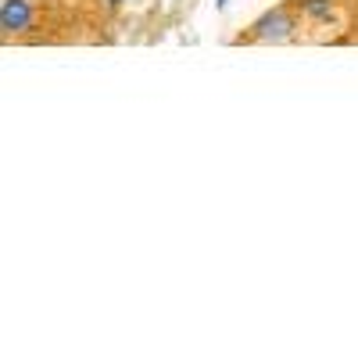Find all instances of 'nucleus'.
<instances>
[{"mask_svg": "<svg viewBox=\"0 0 358 358\" xmlns=\"http://www.w3.org/2000/svg\"><path fill=\"white\" fill-rule=\"evenodd\" d=\"M219 8H226V0H219Z\"/></svg>", "mask_w": 358, "mask_h": 358, "instance_id": "39448f33", "label": "nucleus"}, {"mask_svg": "<svg viewBox=\"0 0 358 358\" xmlns=\"http://www.w3.org/2000/svg\"><path fill=\"white\" fill-rule=\"evenodd\" d=\"M294 29H297L294 15H290L287 8H276V11H265V15L255 22V36H258L262 43H283V40L294 36Z\"/></svg>", "mask_w": 358, "mask_h": 358, "instance_id": "f257e3e1", "label": "nucleus"}, {"mask_svg": "<svg viewBox=\"0 0 358 358\" xmlns=\"http://www.w3.org/2000/svg\"><path fill=\"white\" fill-rule=\"evenodd\" d=\"M33 25V4L29 0H4L0 4V29L11 36V33H25Z\"/></svg>", "mask_w": 358, "mask_h": 358, "instance_id": "f03ea898", "label": "nucleus"}, {"mask_svg": "<svg viewBox=\"0 0 358 358\" xmlns=\"http://www.w3.org/2000/svg\"><path fill=\"white\" fill-rule=\"evenodd\" d=\"M301 8H305V15L315 18V22H326V18L334 15V4H330V0H301Z\"/></svg>", "mask_w": 358, "mask_h": 358, "instance_id": "7ed1b4c3", "label": "nucleus"}, {"mask_svg": "<svg viewBox=\"0 0 358 358\" xmlns=\"http://www.w3.org/2000/svg\"><path fill=\"white\" fill-rule=\"evenodd\" d=\"M104 4H108V8H118V4H122V0H104Z\"/></svg>", "mask_w": 358, "mask_h": 358, "instance_id": "20e7f679", "label": "nucleus"}]
</instances>
